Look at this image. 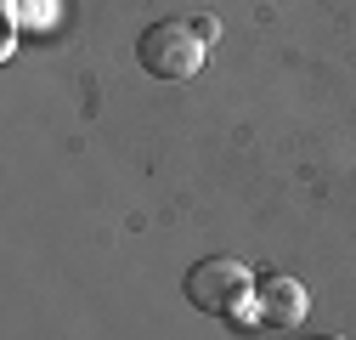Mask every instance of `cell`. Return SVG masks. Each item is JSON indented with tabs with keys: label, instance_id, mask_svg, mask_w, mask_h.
<instances>
[{
	"label": "cell",
	"instance_id": "1",
	"mask_svg": "<svg viewBox=\"0 0 356 340\" xmlns=\"http://www.w3.org/2000/svg\"><path fill=\"white\" fill-rule=\"evenodd\" d=\"M254 295V272L238 261V255H204V261L187 267V301L209 318H232L249 307Z\"/></svg>",
	"mask_w": 356,
	"mask_h": 340
},
{
	"label": "cell",
	"instance_id": "2",
	"mask_svg": "<svg viewBox=\"0 0 356 340\" xmlns=\"http://www.w3.org/2000/svg\"><path fill=\"white\" fill-rule=\"evenodd\" d=\"M204 46L209 40L193 29V23H153V29H142V40H136V63L153 74V79H193L198 68H204Z\"/></svg>",
	"mask_w": 356,
	"mask_h": 340
},
{
	"label": "cell",
	"instance_id": "3",
	"mask_svg": "<svg viewBox=\"0 0 356 340\" xmlns=\"http://www.w3.org/2000/svg\"><path fill=\"white\" fill-rule=\"evenodd\" d=\"M254 312H260V323H272V329H294V323H305V312H311V289L300 284V278H289V272H266L260 284H254Z\"/></svg>",
	"mask_w": 356,
	"mask_h": 340
},
{
	"label": "cell",
	"instance_id": "4",
	"mask_svg": "<svg viewBox=\"0 0 356 340\" xmlns=\"http://www.w3.org/2000/svg\"><path fill=\"white\" fill-rule=\"evenodd\" d=\"M193 29H198L204 40H215V34H220V23H215V17H193Z\"/></svg>",
	"mask_w": 356,
	"mask_h": 340
},
{
	"label": "cell",
	"instance_id": "5",
	"mask_svg": "<svg viewBox=\"0 0 356 340\" xmlns=\"http://www.w3.org/2000/svg\"><path fill=\"white\" fill-rule=\"evenodd\" d=\"M305 340H345V334H305Z\"/></svg>",
	"mask_w": 356,
	"mask_h": 340
}]
</instances>
